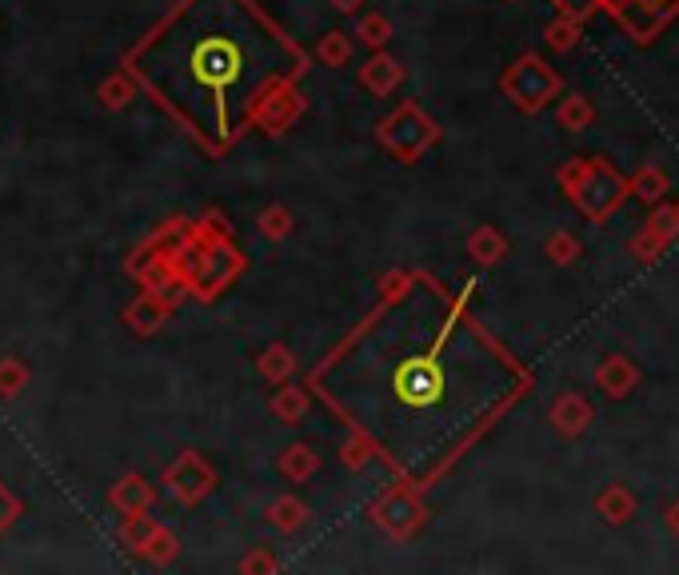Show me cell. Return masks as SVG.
<instances>
[{"label": "cell", "mask_w": 679, "mask_h": 575, "mask_svg": "<svg viewBox=\"0 0 679 575\" xmlns=\"http://www.w3.org/2000/svg\"><path fill=\"white\" fill-rule=\"evenodd\" d=\"M555 180H560L567 204H572L587 224H604V220H612L619 209H624V200L632 196V177H624V172L604 157L567 160Z\"/></svg>", "instance_id": "obj_3"}, {"label": "cell", "mask_w": 679, "mask_h": 575, "mask_svg": "<svg viewBox=\"0 0 679 575\" xmlns=\"http://www.w3.org/2000/svg\"><path fill=\"white\" fill-rule=\"evenodd\" d=\"M664 252H668V241H664V236H656L648 224H644V232H636V236H632V256H636V260L656 264Z\"/></svg>", "instance_id": "obj_33"}, {"label": "cell", "mask_w": 679, "mask_h": 575, "mask_svg": "<svg viewBox=\"0 0 679 575\" xmlns=\"http://www.w3.org/2000/svg\"><path fill=\"white\" fill-rule=\"evenodd\" d=\"M177 547H180V540L172 532H168V528H157V535H152V540H148V547H145V555L148 560H152V564H172V560H177Z\"/></svg>", "instance_id": "obj_34"}, {"label": "cell", "mask_w": 679, "mask_h": 575, "mask_svg": "<svg viewBox=\"0 0 679 575\" xmlns=\"http://www.w3.org/2000/svg\"><path fill=\"white\" fill-rule=\"evenodd\" d=\"M165 32L177 36L172 76L184 81L172 113L212 152H229L256 128L264 100L308 73V53L256 0H184Z\"/></svg>", "instance_id": "obj_2"}, {"label": "cell", "mask_w": 679, "mask_h": 575, "mask_svg": "<svg viewBox=\"0 0 679 575\" xmlns=\"http://www.w3.org/2000/svg\"><path fill=\"white\" fill-rule=\"evenodd\" d=\"M312 396L364 432L396 480L432 492L532 392V372L428 273L372 312L308 372Z\"/></svg>", "instance_id": "obj_1"}, {"label": "cell", "mask_w": 679, "mask_h": 575, "mask_svg": "<svg viewBox=\"0 0 679 575\" xmlns=\"http://www.w3.org/2000/svg\"><path fill=\"white\" fill-rule=\"evenodd\" d=\"M372 460H376V448H372V439H368L364 432L348 428V439L340 444V464H344L348 471H364Z\"/></svg>", "instance_id": "obj_28"}, {"label": "cell", "mask_w": 679, "mask_h": 575, "mask_svg": "<svg viewBox=\"0 0 679 575\" xmlns=\"http://www.w3.org/2000/svg\"><path fill=\"white\" fill-rule=\"evenodd\" d=\"M168 312H172V308H168V304L160 300V296L140 292V296H136V300L125 308V324L132 328L136 336H152V332H160V324L168 320Z\"/></svg>", "instance_id": "obj_15"}, {"label": "cell", "mask_w": 679, "mask_h": 575, "mask_svg": "<svg viewBox=\"0 0 679 575\" xmlns=\"http://www.w3.org/2000/svg\"><path fill=\"white\" fill-rule=\"evenodd\" d=\"M676 209H679V204H676Z\"/></svg>", "instance_id": "obj_42"}, {"label": "cell", "mask_w": 679, "mask_h": 575, "mask_svg": "<svg viewBox=\"0 0 679 575\" xmlns=\"http://www.w3.org/2000/svg\"><path fill=\"white\" fill-rule=\"evenodd\" d=\"M356 41H364L372 53L388 49V41H392V21H388V12H364V17L356 21Z\"/></svg>", "instance_id": "obj_26"}, {"label": "cell", "mask_w": 679, "mask_h": 575, "mask_svg": "<svg viewBox=\"0 0 679 575\" xmlns=\"http://www.w3.org/2000/svg\"><path fill=\"white\" fill-rule=\"evenodd\" d=\"M555 9L560 12H575V17H592V12L604 9V0H555Z\"/></svg>", "instance_id": "obj_38"}, {"label": "cell", "mask_w": 679, "mask_h": 575, "mask_svg": "<svg viewBox=\"0 0 679 575\" xmlns=\"http://www.w3.org/2000/svg\"><path fill=\"white\" fill-rule=\"evenodd\" d=\"M668 192H671V180L659 164H644L636 177H632V196H636L639 204H659Z\"/></svg>", "instance_id": "obj_24"}, {"label": "cell", "mask_w": 679, "mask_h": 575, "mask_svg": "<svg viewBox=\"0 0 679 575\" xmlns=\"http://www.w3.org/2000/svg\"><path fill=\"white\" fill-rule=\"evenodd\" d=\"M376 140L396 164H420L439 140V125L432 120L420 100H400L396 113H388L376 125Z\"/></svg>", "instance_id": "obj_4"}, {"label": "cell", "mask_w": 679, "mask_h": 575, "mask_svg": "<svg viewBox=\"0 0 679 575\" xmlns=\"http://www.w3.org/2000/svg\"><path fill=\"white\" fill-rule=\"evenodd\" d=\"M543 256L555 264V268H572L580 256H584V241L580 236H572V232H552L548 241H543Z\"/></svg>", "instance_id": "obj_25"}, {"label": "cell", "mask_w": 679, "mask_h": 575, "mask_svg": "<svg viewBox=\"0 0 679 575\" xmlns=\"http://www.w3.org/2000/svg\"><path fill=\"white\" fill-rule=\"evenodd\" d=\"M360 84H364L368 93L388 100L392 93H400V84H404V64L396 56H388V49L372 53L364 64H360Z\"/></svg>", "instance_id": "obj_13"}, {"label": "cell", "mask_w": 679, "mask_h": 575, "mask_svg": "<svg viewBox=\"0 0 679 575\" xmlns=\"http://www.w3.org/2000/svg\"><path fill=\"white\" fill-rule=\"evenodd\" d=\"M276 567H280V564H276V560L268 555V547H256V552H252L248 560L241 564V572H276Z\"/></svg>", "instance_id": "obj_39"}, {"label": "cell", "mask_w": 679, "mask_h": 575, "mask_svg": "<svg viewBox=\"0 0 679 575\" xmlns=\"http://www.w3.org/2000/svg\"><path fill=\"white\" fill-rule=\"evenodd\" d=\"M543 41L552 53H572L575 44L584 41V17H575V12H555L552 21L543 24Z\"/></svg>", "instance_id": "obj_21"}, {"label": "cell", "mask_w": 679, "mask_h": 575, "mask_svg": "<svg viewBox=\"0 0 679 575\" xmlns=\"http://www.w3.org/2000/svg\"><path fill=\"white\" fill-rule=\"evenodd\" d=\"M548 419H552V428L560 432L564 439H580L587 428H592L596 408H592V400L580 396V392H564V396H555Z\"/></svg>", "instance_id": "obj_11"}, {"label": "cell", "mask_w": 679, "mask_h": 575, "mask_svg": "<svg viewBox=\"0 0 679 575\" xmlns=\"http://www.w3.org/2000/svg\"><path fill=\"white\" fill-rule=\"evenodd\" d=\"M21 515H24V503L17 500V496L4 488V483H0V532H9L12 523L21 520Z\"/></svg>", "instance_id": "obj_36"}, {"label": "cell", "mask_w": 679, "mask_h": 575, "mask_svg": "<svg viewBox=\"0 0 679 575\" xmlns=\"http://www.w3.org/2000/svg\"><path fill=\"white\" fill-rule=\"evenodd\" d=\"M664 523H668V532L679 540V500H676V503H668V512H664Z\"/></svg>", "instance_id": "obj_40"}, {"label": "cell", "mask_w": 679, "mask_h": 575, "mask_svg": "<svg viewBox=\"0 0 679 575\" xmlns=\"http://www.w3.org/2000/svg\"><path fill=\"white\" fill-rule=\"evenodd\" d=\"M312 400H316L312 387H308V384H293V380H288V384L276 387V396H272L268 412H272V419H276V424H288V428H293V424H304V419H308Z\"/></svg>", "instance_id": "obj_14"}, {"label": "cell", "mask_w": 679, "mask_h": 575, "mask_svg": "<svg viewBox=\"0 0 679 575\" xmlns=\"http://www.w3.org/2000/svg\"><path fill=\"white\" fill-rule=\"evenodd\" d=\"M132 93H136V76L132 73H116V76H108L100 88H96V96H100V105L105 108H125L128 100H132Z\"/></svg>", "instance_id": "obj_30"}, {"label": "cell", "mask_w": 679, "mask_h": 575, "mask_svg": "<svg viewBox=\"0 0 679 575\" xmlns=\"http://www.w3.org/2000/svg\"><path fill=\"white\" fill-rule=\"evenodd\" d=\"M648 228L656 232V236H664V241H676L679 236V209L676 204H668V200H659V204H651V216H648Z\"/></svg>", "instance_id": "obj_32"}, {"label": "cell", "mask_w": 679, "mask_h": 575, "mask_svg": "<svg viewBox=\"0 0 679 575\" xmlns=\"http://www.w3.org/2000/svg\"><path fill=\"white\" fill-rule=\"evenodd\" d=\"M500 93L508 96V105H512L516 113L535 116L552 105V100H560L564 81H560V73H555L540 53H523L503 68Z\"/></svg>", "instance_id": "obj_5"}, {"label": "cell", "mask_w": 679, "mask_h": 575, "mask_svg": "<svg viewBox=\"0 0 679 575\" xmlns=\"http://www.w3.org/2000/svg\"><path fill=\"white\" fill-rule=\"evenodd\" d=\"M468 256L480 268H491V264H500L503 256H508V236H503L496 224H480V228H471V236H468Z\"/></svg>", "instance_id": "obj_18"}, {"label": "cell", "mask_w": 679, "mask_h": 575, "mask_svg": "<svg viewBox=\"0 0 679 575\" xmlns=\"http://www.w3.org/2000/svg\"><path fill=\"white\" fill-rule=\"evenodd\" d=\"M113 508L120 515H140V512H148L152 508V500H157V492H152V483L145 480V476H125V480L116 483L113 488Z\"/></svg>", "instance_id": "obj_17"}, {"label": "cell", "mask_w": 679, "mask_h": 575, "mask_svg": "<svg viewBox=\"0 0 679 575\" xmlns=\"http://www.w3.org/2000/svg\"><path fill=\"white\" fill-rule=\"evenodd\" d=\"M316 56L325 61V68H344V64L352 61V36L340 32V29L325 32L320 44H316Z\"/></svg>", "instance_id": "obj_27"}, {"label": "cell", "mask_w": 679, "mask_h": 575, "mask_svg": "<svg viewBox=\"0 0 679 575\" xmlns=\"http://www.w3.org/2000/svg\"><path fill=\"white\" fill-rule=\"evenodd\" d=\"M596 387L612 404H619V400H627L639 387V368L624 352H612V356H604L596 364Z\"/></svg>", "instance_id": "obj_12"}, {"label": "cell", "mask_w": 679, "mask_h": 575, "mask_svg": "<svg viewBox=\"0 0 679 575\" xmlns=\"http://www.w3.org/2000/svg\"><path fill=\"white\" fill-rule=\"evenodd\" d=\"M604 12H612L619 29L636 44H651L676 21L679 0H604Z\"/></svg>", "instance_id": "obj_8"}, {"label": "cell", "mask_w": 679, "mask_h": 575, "mask_svg": "<svg viewBox=\"0 0 679 575\" xmlns=\"http://www.w3.org/2000/svg\"><path fill=\"white\" fill-rule=\"evenodd\" d=\"M276 471H280L288 483H308L320 471V451L312 444H288L276 460Z\"/></svg>", "instance_id": "obj_16"}, {"label": "cell", "mask_w": 679, "mask_h": 575, "mask_svg": "<svg viewBox=\"0 0 679 575\" xmlns=\"http://www.w3.org/2000/svg\"><path fill=\"white\" fill-rule=\"evenodd\" d=\"M24 384H29V372L21 360H0V396H17V392H24Z\"/></svg>", "instance_id": "obj_35"}, {"label": "cell", "mask_w": 679, "mask_h": 575, "mask_svg": "<svg viewBox=\"0 0 679 575\" xmlns=\"http://www.w3.org/2000/svg\"><path fill=\"white\" fill-rule=\"evenodd\" d=\"M157 528H160V523H157V520H148L145 512H140V515H125V528H120V540H125L128 552L145 555L148 540L157 535Z\"/></svg>", "instance_id": "obj_29"}, {"label": "cell", "mask_w": 679, "mask_h": 575, "mask_svg": "<svg viewBox=\"0 0 679 575\" xmlns=\"http://www.w3.org/2000/svg\"><path fill=\"white\" fill-rule=\"evenodd\" d=\"M368 520L376 523L388 540H412L424 528V520H428V503H424V492H420L416 483L396 480L372 500Z\"/></svg>", "instance_id": "obj_6"}, {"label": "cell", "mask_w": 679, "mask_h": 575, "mask_svg": "<svg viewBox=\"0 0 679 575\" xmlns=\"http://www.w3.org/2000/svg\"><path fill=\"white\" fill-rule=\"evenodd\" d=\"M596 512H600V520L612 523V528H624V523L636 515V492L624 488V483H607L604 492L596 496Z\"/></svg>", "instance_id": "obj_20"}, {"label": "cell", "mask_w": 679, "mask_h": 575, "mask_svg": "<svg viewBox=\"0 0 679 575\" xmlns=\"http://www.w3.org/2000/svg\"><path fill=\"white\" fill-rule=\"evenodd\" d=\"M555 125L564 128V132H584V128L596 125V105L587 100V96L572 93L560 100V108H555Z\"/></svg>", "instance_id": "obj_23"}, {"label": "cell", "mask_w": 679, "mask_h": 575, "mask_svg": "<svg viewBox=\"0 0 679 575\" xmlns=\"http://www.w3.org/2000/svg\"><path fill=\"white\" fill-rule=\"evenodd\" d=\"M256 228H261L268 241H284V236L296 228V216L284 209V204H268V209L256 216Z\"/></svg>", "instance_id": "obj_31"}, {"label": "cell", "mask_w": 679, "mask_h": 575, "mask_svg": "<svg viewBox=\"0 0 679 575\" xmlns=\"http://www.w3.org/2000/svg\"><path fill=\"white\" fill-rule=\"evenodd\" d=\"M412 280V268H392V273L380 276V296H396L404 292V284Z\"/></svg>", "instance_id": "obj_37"}, {"label": "cell", "mask_w": 679, "mask_h": 575, "mask_svg": "<svg viewBox=\"0 0 679 575\" xmlns=\"http://www.w3.org/2000/svg\"><path fill=\"white\" fill-rule=\"evenodd\" d=\"M328 4H332L336 12H356L360 4H364V0H328Z\"/></svg>", "instance_id": "obj_41"}, {"label": "cell", "mask_w": 679, "mask_h": 575, "mask_svg": "<svg viewBox=\"0 0 679 575\" xmlns=\"http://www.w3.org/2000/svg\"><path fill=\"white\" fill-rule=\"evenodd\" d=\"M256 372H261V380L264 384H272V387H280V384H288V380L296 376V356H293V348L288 344H268L256 356Z\"/></svg>", "instance_id": "obj_19"}, {"label": "cell", "mask_w": 679, "mask_h": 575, "mask_svg": "<svg viewBox=\"0 0 679 575\" xmlns=\"http://www.w3.org/2000/svg\"><path fill=\"white\" fill-rule=\"evenodd\" d=\"M268 523L276 528V532H284V535H293V532H300L304 523H308V503L304 500H296L293 492H284V496H276V500L268 503Z\"/></svg>", "instance_id": "obj_22"}, {"label": "cell", "mask_w": 679, "mask_h": 575, "mask_svg": "<svg viewBox=\"0 0 679 575\" xmlns=\"http://www.w3.org/2000/svg\"><path fill=\"white\" fill-rule=\"evenodd\" d=\"M304 108H308V100H304L300 84H284V88H276V93L261 105L256 128H261L264 137H284V132L304 116Z\"/></svg>", "instance_id": "obj_10"}, {"label": "cell", "mask_w": 679, "mask_h": 575, "mask_svg": "<svg viewBox=\"0 0 679 575\" xmlns=\"http://www.w3.org/2000/svg\"><path fill=\"white\" fill-rule=\"evenodd\" d=\"M241 273H244V252L232 244L229 228H216L209 236V248H204V264H200L197 280H192V296L212 304Z\"/></svg>", "instance_id": "obj_7"}, {"label": "cell", "mask_w": 679, "mask_h": 575, "mask_svg": "<svg viewBox=\"0 0 679 575\" xmlns=\"http://www.w3.org/2000/svg\"><path fill=\"white\" fill-rule=\"evenodd\" d=\"M165 483H168V492H172V500L192 508V503H200L212 488H216V468H212L200 451H180L177 460L165 468Z\"/></svg>", "instance_id": "obj_9"}]
</instances>
